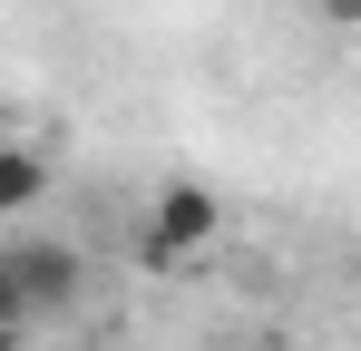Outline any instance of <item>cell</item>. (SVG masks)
Instances as JSON below:
<instances>
[{"instance_id": "obj_6", "label": "cell", "mask_w": 361, "mask_h": 351, "mask_svg": "<svg viewBox=\"0 0 361 351\" xmlns=\"http://www.w3.org/2000/svg\"><path fill=\"white\" fill-rule=\"evenodd\" d=\"M0 351H20V332H0Z\"/></svg>"}, {"instance_id": "obj_5", "label": "cell", "mask_w": 361, "mask_h": 351, "mask_svg": "<svg viewBox=\"0 0 361 351\" xmlns=\"http://www.w3.org/2000/svg\"><path fill=\"white\" fill-rule=\"evenodd\" d=\"M322 20L332 30H361V0H322Z\"/></svg>"}, {"instance_id": "obj_2", "label": "cell", "mask_w": 361, "mask_h": 351, "mask_svg": "<svg viewBox=\"0 0 361 351\" xmlns=\"http://www.w3.org/2000/svg\"><path fill=\"white\" fill-rule=\"evenodd\" d=\"M0 264H10V283H20V302H30V322H39V312H68L78 283H88L78 244H10Z\"/></svg>"}, {"instance_id": "obj_4", "label": "cell", "mask_w": 361, "mask_h": 351, "mask_svg": "<svg viewBox=\"0 0 361 351\" xmlns=\"http://www.w3.org/2000/svg\"><path fill=\"white\" fill-rule=\"evenodd\" d=\"M0 332H30V302H20V283H10V264H0Z\"/></svg>"}, {"instance_id": "obj_7", "label": "cell", "mask_w": 361, "mask_h": 351, "mask_svg": "<svg viewBox=\"0 0 361 351\" xmlns=\"http://www.w3.org/2000/svg\"><path fill=\"white\" fill-rule=\"evenodd\" d=\"M244 351H283V342H244Z\"/></svg>"}, {"instance_id": "obj_3", "label": "cell", "mask_w": 361, "mask_h": 351, "mask_svg": "<svg viewBox=\"0 0 361 351\" xmlns=\"http://www.w3.org/2000/svg\"><path fill=\"white\" fill-rule=\"evenodd\" d=\"M49 185H59V176H49V156H39V147L0 137V215H30V205H39Z\"/></svg>"}, {"instance_id": "obj_1", "label": "cell", "mask_w": 361, "mask_h": 351, "mask_svg": "<svg viewBox=\"0 0 361 351\" xmlns=\"http://www.w3.org/2000/svg\"><path fill=\"white\" fill-rule=\"evenodd\" d=\"M215 234H225V195L195 185V176H176V185H157V205L137 225V264L147 273H185L195 254H215Z\"/></svg>"}]
</instances>
